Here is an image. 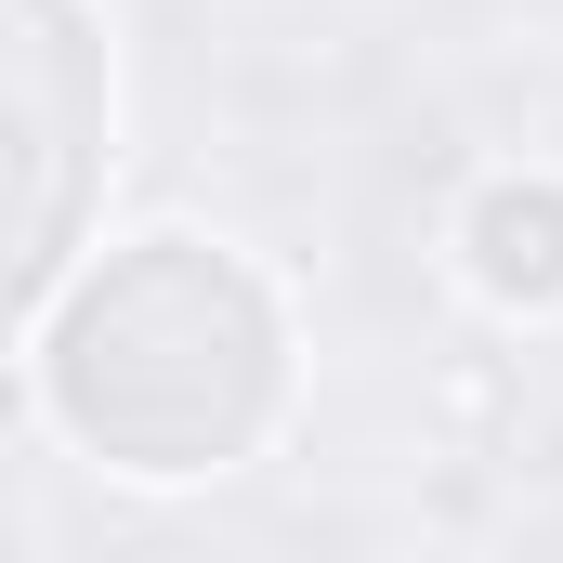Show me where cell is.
<instances>
[{
    "instance_id": "2",
    "label": "cell",
    "mask_w": 563,
    "mask_h": 563,
    "mask_svg": "<svg viewBox=\"0 0 563 563\" xmlns=\"http://www.w3.org/2000/svg\"><path fill=\"white\" fill-rule=\"evenodd\" d=\"M106 184V26L92 0H0V341L66 288Z\"/></svg>"
},
{
    "instance_id": "1",
    "label": "cell",
    "mask_w": 563,
    "mask_h": 563,
    "mask_svg": "<svg viewBox=\"0 0 563 563\" xmlns=\"http://www.w3.org/2000/svg\"><path fill=\"white\" fill-rule=\"evenodd\" d=\"M53 420L79 432L106 472L197 485L236 472L288 407V314L210 236H132L66 288L53 354H40Z\"/></svg>"
}]
</instances>
